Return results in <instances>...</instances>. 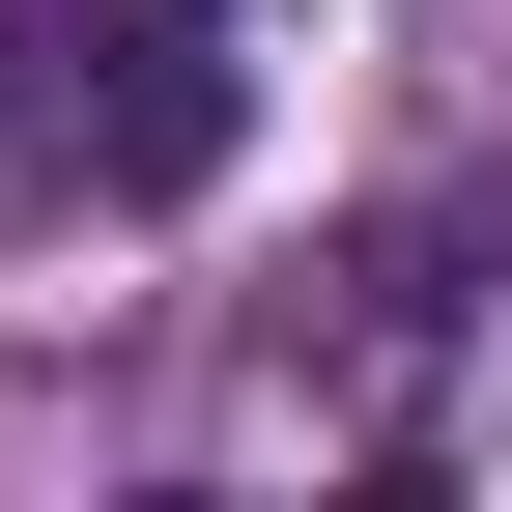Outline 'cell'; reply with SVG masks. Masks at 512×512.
Segmentation results:
<instances>
[{
    "label": "cell",
    "instance_id": "obj_1",
    "mask_svg": "<svg viewBox=\"0 0 512 512\" xmlns=\"http://www.w3.org/2000/svg\"><path fill=\"white\" fill-rule=\"evenodd\" d=\"M228 114H256V86H228V0H0V143H29L86 228L200 200Z\"/></svg>",
    "mask_w": 512,
    "mask_h": 512
}]
</instances>
